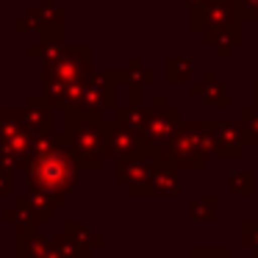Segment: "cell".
<instances>
[{
    "instance_id": "cell-1",
    "label": "cell",
    "mask_w": 258,
    "mask_h": 258,
    "mask_svg": "<svg viewBox=\"0 0 258 258\" xmlns=\"http://www.w3.org/2000/svg\"><path fill=\"white\" fill-rule=\"evenodd\" d=\"M31 186L50 197L73 195L78 186V164L64 139L39 136L36 139V156L28 164Z\"/></svg>"
},
{
    "instance_id": "cell-2",
    "label": "cell",
    "mask_w": 258,
    "mask_h": 258,
    "mask_svg": "<svg viewBox=\"0 0 258 258\" xmlns=\"http://www.w3.org/2000/svg\"><path fill=\"white\" fill-rule=\"evenodd\" d=\"M214 156L211 122H180L175 139L164 150V161L180 172V169H195L200 172L206 167V158Z\"/></svg>"
},
{
    "instance_id": "cell-3",
    "label": "cell",
    "mask_w": 258,
    "mask_h": 258,
    "mask_svg": "<svg viewBox=\"0 0 258 258\" xmlns=\"http://www.w3.org/2000/svg\"><path fill=\"white\" fill-rule=\"evenodd\" d=\"M178 128H180V111L178 108H169L167 100H164V95H158L156 103H153V108H147L145 125H142V131H139L142 145H145L147 150L164 156V150H167V145L175 139Z\"/></svg>"
},
{
    "instance_id": "cell-4",
    "label": "cell",
    "mask_w": 258,
    "mask_h": 258,
    "mask_svg": "<svg viewBox=\"0 0 258 258\" xmlns=\"http://www.w3.org/2000/svg\"><path fill=\"white\" fill-rule=\"evenodd\" d=\"M161 158L164 156H158V153H153L145 147L142 153H136V156H131V158H122V161L117 164V180L128 186L131 195H147L150 175H153V169H156V164L161 161Z\"/></svg>"
},
{
    "instance_id": "cell-5",
    "label": "cell",
    "mask_w": 258,
    "mask_h": 258,
    "mask_svg": "<svg viewBox=\"0 0 258 258\" xmlns=\"http://www.w3.org/2000/svg\"><path fill=\"white\" fill-rule=\"evenodd\" d=\"M233 23H241L236 17L233 0H208L206 6L191 12V31H200V34H208V31L225 28V25Z\"/></svg>"
},
{
    "instance_id": "cell-6",
    "label": "cell",
    "mask_w": 258,
    "mask_h": 258,
    "mask_svg": "<svg viewBox=\"0 0 258 258\" xmlns=\"http://www.w3.org/2000/svg\"><path fill=\"white\" fill-rule=\"evenodd\" d=\"M142 150H145V145H142L139 134L122 128V125H117V122H106V158L122 161V158H131Z\"/></svg>"
},
{
    "instance_id": "cell-7",
    "label": "cell",
    "mask_w": 258,
    "mask_h": 258,
    "mask_svg": "<svg viewBox=\"0 0 258 258\" xmlns=\"http://www.w3.org/2000/svg\"><path fill=\"white\" fill-rule=\"evenodd\" d=\"M214 158H241L244 150V134L236 122H211Z\"/></svg>"
},
{
    "instance_id": "cell-8",
    "label": "cell",
    "mask_w": 258,
    "mask_h": 258,
    "mask_svg": "<svg viewBox=\"0 0 258 258\" xmlns=\"http://www.w3.org/2000/svg\"><path fill=\"white\" fill-rule=\"evenodd\" d=\"M25 125L34 131L36 136H50V125H53V103L42 95H34L23 108Z\"/></svg>"
},
{
    "instance_id": "cell-9",
    "label": "cell",
    "mask_w": 258,
    "mask_h": 258,
    "mask_svg": "<svg viewBox=\"0 0 258 258\" xmlns=\"http://www.w3.org/2000/svg\"><path fill=\"white\" fill-rule=\"evenodd\" d=\"M191 92H195L197 97H203L208 106H219V108H228L230 106L228 89L222 86V81H219V75L214 73V70H206L203 78L197 81V84H191Z\"/></svg>"
},
{
    "instance_id": "cell-10",
    "label": "cell",
    "mask_w": 258,
    "mask_h": 258,
    "mask_svg": "<svg viewBox=\"0 0 258 258\" xmlns=\"http://www.w3.org/2000/svg\"><path fill=\"white\" fill-rule=\"evenodd\" d=\"M178 191H180L178 172H175V169L161 158V161L156 164V169H153V175H150L147 195H153V197H169V195H178Z\"/></svg>"
},
{
    "instance_id": "cell-11",
    "label": "cell",
    "mask_w": 258,
    "mask_h": 258,
    "mask_svg": "<svg viewBox=\"0 0 258 258\" xmlns=\"http://www.w3.org/2000/svg\"><path fill=\"white\" fill-rule=\"evenodd\" d=\"M203 42H206L208 47H214L217 56H230V50L241 45V23L225 25V28H217V31H208V34H203Z\"/></svg>"
},
{
    "instance_id": "cell-12",
    "label": "cell",
    "mask_w": 258,
    "mask_h": 258,
    "mask_svg": "<svg viewBox=\"0 0 258 258\" xmlns=\"http://www.w3.org/2000/svg\"><path fill=\"white\" fill-rule=\"evenodd\" d=\"M64 236H67L70 244H73L84 258H89V252L95 250V247H103V236L92 233L89 228H84V225H78V222H67V225H64Z\"/></svg>"
},
{
    "instance_id": "cell-13",
    "label": "cell",
    "mask_w": 258,
    "mask_h": 258,
    "mask_svg": "<svg viewBox=\"0 0 258 258\" xmlns=\"http://www.w3.org/2000/svg\"><path fill=\"white\" fill-rule=\"evenodd\" d=\"M39 241H42V233L36 230V225L28 222V219H20L17 222V239H14L17 258H31L34 250L39 247Z\"/></svg>"
},
{
    "instance_id": "cell-14",
    "label": "cell",
    "mask_w": 258,
    "mask_h": 258,
    "mask_svg": "<svg viewBox=\"0 0 258 258\" xmlns=\"http://www.w3.org/2000/svg\"><path fill=\"white\" fill-rule=\"evenodd\" d=\"M217 197H200V200H195L189 206V217L197 219V222H211V219H217Z\"/></svg>"
},
{
    "instance_id": "cell-15",
    "label": "cell",
    "mask_w": 258,
    "mask_h": 258,
    "mask_svg": "<svg viewBox=\"0 0 258 258\" xmlns=\"http://www.w3.org/2000/svg\"><path fill=\"white\" fill-rule=\"evenodd\" d=\"M167 81H172V84L191 81V58H167Z\"/></svg>"
},
{
    "instance_id": "cell-16",
    "label": "cell",
    "mask_w": 258,
    "mask_h": 258,
    "mask_svg": "<svg viewBox=\"0 0 258 258\" xmlns=\"http://www.w3.org/2000/svg\"><path fill=\"white\" fill-rule=\"evenodd\" d=\"M239 128H241V134H244V142H247V145H255V147H258V111H255L252 106L241 111Z\"/></svg>"
},
{
    "instance_id": "cell-17",
    "label": "cell",
    "mask_w": 258,
    "mask_h": 258,
    "mask_svg": "<svg viewBox=\"0 0 258 258\" xmlns=\"http://www.w3.org/2000/svg\"><path fill=\"white\" fill-rule=\"evenodd\" d=\"M252 186H255V175H252L250 169H241V172L230 175V191H236V195L252 197V191H255Z\"/></svg>"
},
{
    "instance_id": "cell-18",
    "label": "cell",
    "mask_w": 258,
    "mask_h": 258,
    "mask_svg": "<svg viewBox=\"0 0 258 258\" xmlns=\"http://www.w3.org/2000/svg\"><path fill=\"white\" fill-rule=\"evenodd\" d=\"M233 9H236V17L244 23H258V0H233Z\"/></svg>"
},
{
    "instance_id": "cell-19",
    "label": "cell",
    "mask_w": 258,
    "mask_h": 258,
    "mask_svg": "<svg viewBox=\"0 0 258 258\" xmlns=\"http://www.w3.org/2000/svg\"><path fill=\"white\" fill-rule=\"evenodd\" d=\"M241 241L247 250H252V255L258 258V222H241Z\"/></svg>"
},
{
    "instance_id": "cell-20",
    "label": "cell",
    "mask_w": 258,
    "mask_h": 258,
    "mask_svg": "<svg viewBox=\"0 0 258 258\" xmlns=\"http://www.w3.org/2000/svg\"><path fill=\"white\" fill-rule=\"evenodd\" d=\"M186 258H230L228 247H195Z\"/></svg>"
},
{
    "instance_id": "cell-21",
    "label": "cell",
    "mask_w": 258,
    "mask_h": 258,
    "mask_svg": "<svg viewBox=\"0 0 258 258\" xmlns=\"http://www.w3.org/2000/svg\"><path fill=\"white\" fill-rule=\"evenodd\" d=\"M0 195H14V169L0 164Z\"/></svg>"
},
{
    "instance_id": "cell-22",
    "label": "cell",
    "mask_w": 258,
    "mask_h": 258,
    "mask_svg": "<svg viewBox=\"0 0 258 258\" xmlns=\"http://www.w3.org/2000/svg\"><path fill=\"white\" fill-rule=\"evenodd\" d=\"M208 0H186V6H189V12H197L200 6H206Z\"/></svg>"
},
{
    "instance_id": "cell-23",
    "label": "cell",
    "mask_w": 258,
    "mask_h": 258,
    "mask_svg": "<svg viewBox=\"0 0 258 258\" xmlns=\"http://www.w3.org/2000/svg\"><path fill=\"white\" fill-rule=\"evenodd\" d=\"M45 3H47V0H45Z\"/></svg>"
}]
</instances>
